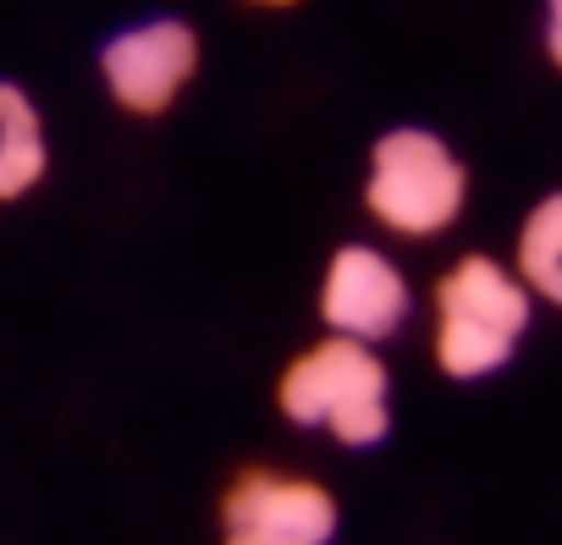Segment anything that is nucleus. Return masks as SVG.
Wrapping results in <instances>:
<instances>
[{
	"label": "nucleus",
	"instance_id": "1a4fd4ad",
	"mask_svg": "<svg viewBox=\"0 0 562 545\" xmlns=\"http://www.w3.org/2000/svg\"><path fill=\"white\" fill-rule=\"evenodd\" d=\"M546 56L562 72V0H546Z\"/></svg>",
	"mask_w": 562,
	"mask_h": 545
},
{
	"label": "nucleus",
	"instance_id": "f03ea898",
	"mask_svg": "<svg viewBox=\"0 0 562 545\" xmlns=\"http://www.w3.org/2000/svg\"><path fill=\"white\" fill-rule=\"evenodd\" d=\"M276 402H281V413H288L293 424L326 430L342 446H375L392 430L386 364H381L375 342L337 337V331L281 370Z\"/></svg>",
	"mask_w": 562,
	"mask_h": 545
},
{
	"label": "nucleus",
	"instance_id": "423d86ee",
	"mask_svg": "<svg viewBox=\"0 0 562 545\" xmlns=\"http://www.w3.org/2000/svg\"><path fill=\"white\" fill-rule=\"evenodd\" d=\"M414 309L408 276L392 264V253L370 248V242H348L331 253L326 276H321V326L337 337H359V342H386L403 331Z\"/></svg>",
	"mask_w": 562,
	"mask_h": 545
},
{
	"label": "nucleus",
	"instance_id": "f257e3e1",
	"mask_svg": "<svg viewBox=\"0 0 562 545\" xmlns=\"http://www.w3.org/2000/svg\"><path fill=\"white\" fill-rule=\"evenodd\" d=\"M529 287L513 264L463 253L436 282V364L452 381L496 375L529 331Z\"/></svg>",
	"mask_w": 562,
	"mask_h": 545
},
{
	"label": "nucleus",
	"instance_id": "39448f33",
	"mask_svg": "<svg viewBox=\"0 0 562 545\" xmlns=\"http://www.w3.org/2000/svg\"><path fill=\"white\" fill-rule=\"evenodd\" d=\"M199 72V34L182 18H149L122 29L100 50V78L111 100L133 116H160Z\"/></svg>",
	"mask_w": 562,
	"mask_h": 545
},
{
	"label": "nucleus",
	"instance_id": "20e7f679",
	"mask_svg": "<svg viewBox=\"0 0 562 545\" xmlns=\"http://www.w3.org/2000/svg\"><path fill=\"white\" fill-rule=\"evenodd\" d=\"M337 501L315 479L243 468L221 496V545H331Z\"/></svg>",
	"mask_w": 562,
	"mask_h": 545
},
{
	"label": "nucleus",
	"instance_id": "0eeeda50",
	"mask_svg": "<svg viewBox=\"0 0 562 545\" xmlns=\"http://www.w3.org/2000/svg\"><path fill=\"white\" fill-rule=\"evenodd\" d=\"M50 166L45 122L18 83H0V198H23Z\"/></svg>",
	"mask_w": 562,
	"mask_h": 545
},
{
	"label": "nucleus",
	"instance_id": "6e6552de",
	"mask_svg": "<svg viewBox=\"0 0 562 545\" xmlns=\"http://www.w3.org/2000/svg\"><path fill=\"white\" fill-rule=\"evenodd\" d=\"M513 270L524 276V287L535 298H546L551 309H562V193H546L513 242Z\"/></svg>",
	"mask_w": 562,
	"mask_h": 545
},
{
	"label": "nucleus",
	"instance_id": "7ed1b4c3",
	"mask_svg": "<svg viewBox=\"0 0 562 545\" xmlns=\"http://www.w3.org/2000/svg\"><path fill=\"white\" fill-rule=\"evenodd\" d=\"M469 198V171L463 160L425 127H392L370 149V177H364V209L381 231L425 242L441 237Z\"/></svg>",
	"mask_w": 562,
	"mask_h": 545
},
{
	"label": "nucleus",
	"instance_id": "9d476101",
	"mask_svg": "<svg viewBox=\"0 0 562 545\" xmlns=\"http://www.w3.org/2000/svg\"><path fill=\"white\" fill-rule=\"evenodd\" d=\"M248 7H299V0H248Z\"/></svg>",
	"mask_w": 562,
	"mask_h": 545
}]
</instances>
